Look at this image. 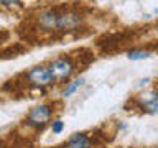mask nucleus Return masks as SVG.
Returning <instances> with one entry per match:
<instances>
[{
    "label": "nucleus",
    "mask_w": 158,
    "mask_h": 148,
    "mask_svg": "<svg viewBox=\"0 0 158 148\" xmlns=\"http://www.w3.org/2000/svg\"><path fill=\"white\" fill-rule=\"evenodd\" d=\"M148 82H150V77L140 79V81H138V87H143V86H145V84H148Z\"/></svg>",
    "instance_id": "f8f14e48"
},
{
    "label": "nucleus",
    "mask_w": 158,
    "mask_h": 148,
    "mask_svg": "<svg viewBox=\"0 0 158 148\" xmlns=\"http://www.w3.org/2000/svg\"><path fill=\"white\" fill-rule=\"evenodd\" d=\"M92 140L86 133H73L68 138V142L63 145V148H91Z\"/></svg>",
    "instance_id": "423d86ee"
},
{
    "label": "nucleus",
    "mask_w": 158,
    "mask_h": 148,
    "mask_svg": "<svg viewBox=\"0 0 158 148\" xmlns=\"http://www.w3.org/2000/svg\"><path fill=\"white\" fill-rule=\"evenodd\" d=\"M27 79L33 86L44 87V86H49L51 82H54V74L49 66H35L27 72Z\"/></svg>",
    "instance_id": "f03ea898"
},
{
    "label": "nucleus",
    "mask_w": 158,
    "mask_h": 148,
    "mask_svg": "<svg viewBox=\"0 0 158 148\" xmlns=\"http://www.w3.org/2000/svg\"><path fill=\"white\" fill-rule=\"evenodd\" d=\"M38 25L43 30H54L58 28V20H59V13H56L54 10H46L38 15Z\"/></svg>",
    "instance_id": "39448f33"
},
{
    "label": "nucleus",
    "mask_w": 158,
    "mask_h": 148,
    "mask_svg": "<svg viewBox=\"0 0 158 148\" xmlns=\"http://www.w3.org/2000/svg\"><path fill=\"white\" fill-rule=\"evenodd\" d=\"M140 107L147 113H158V94L156 92H148L140 97Z\"/></svg>",
    "instance_id": "0eeeda50"
},
{
    "label": "nucleus",
    "mask_w": 158,
    "mask_h": 148,
    "mask_svg": "<svg viewBox=\"0 0 158 148\" xmlns=\"http://www.w3.org/2000/svg\"><path fill=\"white\" fill-rule=\"evenodd\" d=\"M82 84H84V77H77V79H74V81L68 82V86L64 87V91H63V96L64 97H71L73 94L82 86Z\"/></svg>",
    "instance_id": "6e6552de"
},
{
    "label": "nucleus",
    "mask_w": 158,
    "mask_h": 148,
    "mask_svg": "<svg viewBox=\"0 0 158 148\" xmlns=\"http://www.w3.org/2000/svg\"><path fill=\"white\" fill-rule=\"evenodd\" d=\"M82 22V17L79 13L74 12H66V13H59V20H58V28L63 31H71L76 30Z\"/></svg>",
    "instance_id": "20e7f679"
},
{
    "label": "nucleus",
    "mask_w": 158,
    "mask_h": 148,
    "mask_svg": "<svg viewBox=\"0 0 158 148\" xmlns=\"http://www.w3.org/2000/svg\"><path fill=\"white\" fill-rule=\"evenodd\" d=\"M64 130V123L63 120H59V118H56V120H53L51 122V132L54 133V135H59Z\"/></svg>",
    "instance_id": "9d476101"
},
{
    "label": "nucleus",
    "mask_w": 158,
    "mask_h": 148,
    "mask_svg": "<svg viewBox=\"0 0 158 148\" xmlns=\"http://www.w3.org/2000/svg\"><path fill=\"white\" fill-rule=\"evenodd\" d=\"M20 0H0V3L3 5V7H8V5H13V3H18Z\"/></svg>",
    "instance_id": "9b49d317"
},
{
    "label": "nucleus",
    "mask_w": 158,
    "mask_h": 148,
    "mask_svg": "<svg viewBox=\"0 0 158 148\" xmlns=\"http://www.w3.org/2000/svg\"><path fill=\"white\" fill-rule=\"evenodd\" d=\"M127 58L132 59V61H140V59L150 58V51H145V49H132V51L127 53Z\"/></svg>",
    "instance_id": "1a4fd4ad"
},
{
    "label": "nucleus",
    "mask_w": 158,
    "mask_h": 148,
    "mask_svg": "<svg viewBox=\"0 0 158 148\" xmlns=\"http://www.w3.org/2000/svg\"><path fill=\"white\" fill-rule=\"evenodd\" d=\"M51 115H53V109L46 105V104H41V105H36L33 107L31 110L28 112L27 115V123L30 127L36 128V130H41L48 125V122L51 120Z\"/></svg>",
    "instance_id": "f257e3e1"
},
{
    "label": "nucleus",
    "mask_w": 158,
    "mask_h": 148,
    "mask_svg": "<svg viewBox=\"0 0 158 148\" xmlns=\"http://www.w3.org/2000/svg\"><path fill=\"white\" fill-rule=\"evenodd\" d=\"M49 68L54 74V81H68L74 72V64L69 58H58L49 63Z\"/></svg>",
    "instance_id": "7ed1b4c3"
}]
</instances>
